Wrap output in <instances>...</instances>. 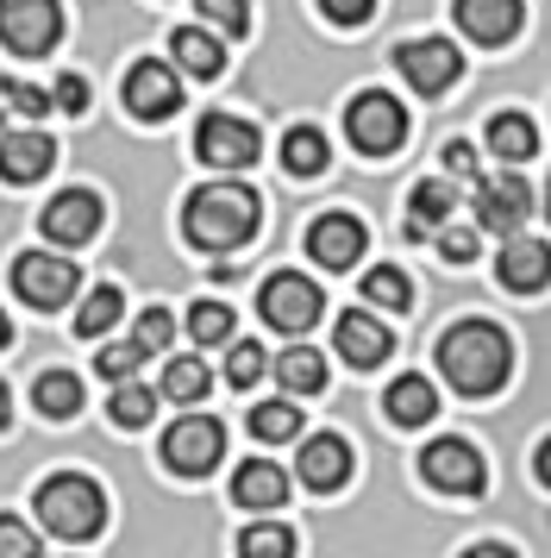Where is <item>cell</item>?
I'll use <instances>...</instances> for the list:
<instances>
[{
  "mask_svg": "<svg viewBox=\"0 0 551 558\" xmlns=\"http://www.w3.org/2000/svg\"><path fill=\"white\" fill-rule=\"evenodd\" d=\"M439 371H445L457 396H495L507 371H514V345L489 320H464V327H451L439 339Z\"/></svg>",
  "mask_w": 551,
  "mask_h": 558,
  "instance_id": "1",
  "label": "cell"
},
{
  "mask_svg": "<svg viewBox=\"0 0 551 558\" xmlns=\"http://www.w3.org/2000/svg\"><path fill=\"white\" fill-rule=\"evenodd\" d=\"M257 220H264V202L250 195L245 182H207L182 207V232H188V245H200V252H238L250 232H257Z\"/></svg>",
  "mask_w": 551,
  "mask_h": 558,
  "instance_id": "2",
  "label": "cell"
},
{
  "mask_svg": "<svg viewBox=\"0 0 551 558\" xmlns=\"http://www.w3.org/2000/svg\"><path fill=\"white\" fill-rule=\"evenodd\" d=\"M38 521H45L57 539H95V533L107 527V496H100L95 477L63 471V477H50L45 489H38Z\"/></svg>",
  "mask_w": 551,
  "mask_h": 558,
  "instance_id": "3",
  "label": "cell"
},
{
  "mask_svg": "<svg viewBox=\"0 0 551 558\" xmlns=\"http://www.w3.org/2000/svg\"><path fill=\"white\" fill-rule=\"evenodd\" d=\"M345 138L364 157L401 151V138H407V107H401L395 95H382V88H364V95L345 107Z\"/></svg>",
  "mask_w": 551,
  "mask_h": 558,
  "instance_id": "4",
  "label": "cell"
},
{
  "mask_svg": "<svg viewBox=\"0 0 551 558\" xmlns=\"http://www.w3.org/2000/svg\"><path fill=\"white\" fill-rule=\"evenodd\" d=\"M63 38V7L57 0H0V45L13 57H45Z\"/></svg>",
  "mask_w": 551,
  "mask_h": 558,
  "instance_id": "5",
  "label": "cell"
},
{
  "mask_svg": "<svg viewBox=\"0 0 551 558\" xmlns=\"http://www.w3.org/2000/svg\"><path fill=\"white\" fill-rule=\"evenodd\" d=\"M225 458V427L213 414H182L170 433H163V464L175 477H207Z\"/></svg>",
  "mask_w": 551,
  "mask_h": 558,
  "instance_id": "6",
  "label": "cell"
},
{
  "mask_svg": "<svg viewBox=\"0 0 551 558\" xmlns=\"http://www.w3.org/2000/svg\"><path fill=\"white\" fill-rule=\"evenodd\" d=\"M420 477L432 483V489H445V496H482V483H489V471H482V452H476L470 439H432L420 452Z\"/></svg>",
  "mask_w": 551,
  "mask_h": 558,
  "instance_id": "7",
  "label": "cell"
},
{
  "mask_svg": "<svg viewBox=\"0 0 551 558\" xmlns=\"http://www.w3.org/2000/svg\"><path fill=\"white\" fill-rule=\"evenodd\" d=\"M257 151H264V138H257V126L238 120V113H207L195 126V157L213 163V170H250Z\"/></svg>",
  "mask_w": 551,
  "mask_h": 558,
  "instance_id": "8",
  "label": "cell"
},
{
  "mask_svg": "<svg viewBox=\"0 0 551 558\" xmlns=\"http://www.w3.org/2000/svg\"><path fill=\"white\" fill-rule=\"evenodd\" d=\"M257 307H264V320H270L276 332H307L314 320H320L326 295H320L307 277H301V270H276V277L264 282Z\"/></svg>",
  "mask_w": 551,
  "mask_h": 558,
  "instance_id": "9",
  "label": "cell"
},
{
  "mask_svg": "<svg viewBox=\"0 0 551 558\" xmlns=\"http://www.w3.org/2000/svg\"><path fill=\"white\" fill-rule=\"evenodd\" d=\"M526 214H532V189H526L521 170H501V177L476 182V227H482V232L514 239V232L526 227Z\"/></svg>",
  "mask_w": 551,
  "mask_h": 558,
  "instance_id": "10",
  "label": "cell"
},
{
  "mask_svg": "<svg viewBox=\"0 0 551 558\" xmlns=\"http://www.w3.org/2000/svg\"><path fill=\"white\" fill-rule=\"evenodd\" d=\"M75 264L70 257H50V252H25L20 264H13V289H20L25 307H38V314H50V307H63L75 295Z\"/></svg>",
  "mask_w": 551,
  "mask_h": 558,
  "instance_id": "11",
  "label": "cell"
},
{
  "mask_svg": "<svg viewBox=\"0 0 551 558\" xmlns=\"http://www.w3.org/2000/svg\"><path fill=\"white\" fill-rule=\"evenodd\" d=\"M395 70L407 76V88H420V95H445L451 82L464 76V57H457V45H445V38H414V45H401L395 51Z\"/></svg>",
  "mask_w": 551,
  "mask_h": 558,
  "instance_id": "12",
  "label": "cell"
},
{
  "mask_svg": "<svg viewBox=\"0 0 551 558\" xmlns=\"http://www.w3.org/2000/svg\"><path fill=\"white\" fill-rule=\"evenodd\" d=\"M125 107H132V120H170L175 107H182V82H175L170 63H157V57H145L138 70H125Z\"/></svg>",
  "mask_w": 551,
  "mask_h": 558,
  "instance_id": "13",
  "label": "cell"
},
{
  "mask_svg": "<svg viewBox=\"0 0 551 558\" xmlns=\"http://www.w3.org/2000/svg\"><path fill=\"white\" fill-rule=\"evenodd\" d=\"M364 245H370V232H364L357 214H320V220L307 227V257L326 264V270H351V264L364 257Z\"/></svg>",
  "mask_w": 551,
  "mask_h": 558,
  "instance_id": "14",
  "label": "cell"
},
{
  "mask_svg": "<svg viewBox=\"0 0 551 558\" xmlns=\"http://www.w3.org/2000/svg\"><path fill=\"white\" fill-rule=\"evenodd\" d=\"M100 214H107V207H100L95 189H63V195L45 207L38 227H45L50 245H88V239L100 232Z\"/></svg>",
  "mask_w": 551,
  "mask_h": 558,
  "instance_id": "15",
  "label": "cell"
},
{
  "mask_svg": "<svg viewBox=\"0 0 551 558\" xmlns=\"http://www.w3.org/2000/svg\"><path fill=\"white\" fill-rule=\"evenodd\" d=\"M495 277H501V289H514V295H539L551 282V245L546 239H507L501 245V257H495Z\"/></svg>",
  "mask_w": 551,
  "mask_h": 558,
  "instance_id": "16",
  "label": "cell"
},
{
  "mask_svg": "<svg viewBox=\"0 0 551 558\" xmlns=\"http://www.w3.org/2000/svg\"><path fill=\"white\" fill-rule=\"evenodd\" d=\"M57 163V138L50 132H0V177L7 182H38Z\"/></svg>",
  "mask_w": 551,
  "mask_h": 558,
  "instance_id": "17",
  "label": "cell"
},
{
  "mask_svg": "<svg viewBox=\"0 0 551 558\" xmlns=\"http://www.w3.org/2000/svg\"><path fill=\"white\" fill-rule=\"evenodd\" d=\"M451 13H457V26L470 32L476 45H507V38L521 32V20H526L521 0H457Z\"/></svg>",
  "mask_w": 551,
  "mask_h": 558,
  "instance_id": "18",
  "label": "cell"
},
{
  "mask_svg": "<svg viewBox=\"0 0 551 558\" xmlns=\"http://www.w3.org/2000/svg\"><path fill=\"white\" fill-rule=\"evenodd\" d=\"M295 471H301V483H307V489H345V477H351V446L339 439V433H314V439L301 446Z\"/></svg>",
  "mask_w": 551,
  "mask_h": 558,
  "instance_id": "19",
  "label": "cell"
},
{
  "mask_svg": "<svg viewBox=\"0 0 551 558\" xmlns=\"http://www.w3.org/2000/svg\"><path fill=\"white\" fill-rule=\"evenodd\" d=\"M339 357H345L351 371H376L389 357V327L376 314H364V307L339 314Z\"/></svg>",
  "mask_w": 551,
  "mask_h": 558,
  "instance_id": "20",
  "label": "cell"
},
{
  "mask_svg": "<svg viewBox=\"0 0 551 558\" xmlns=\"http://www.w3.org/2000/svg\"><path fill=\"white\" fill-rule=\"evenodd\" d=\"M282 496H289V477L276 471L270 458L238 464V477H232V502L238 508H282Z\"/></svg>",
  "mask_w": 551,
  "mask_h": 558,
  "instance_id": "21",
  "label": "cell"
},
{
  "mask_svg": "<svg viewBox=\"0 0 551 558\" xmlns=\"http://www.w3.org/2000/svg\"><path fill=\"white\" fill-rule=\"evenodd\" d=\"M382 408H389L395 427H426V421L439 414V396H432V383L426 377H395L389 383V396H382Z\"/></svg>",
  "mask_w": 551,
  "mask_h": 558,
  "instance_id": "22",
  "label": "cell"
},
{
  "mask_svg": "<svg viewBox=\"0 0 551 558\" xmlns=\"http://www.w3.org/2000/svg\"><path fill=\"white\" fill-rule=\"evenodd\" d=\"M170 57L188 70V76H200V82H213L225 70V51H220V38L213 32H200V26H182L170 38Z\"/></svg>",
  "mask_w": 551,
  "mask_h": 558,
  "instance_id": "23",
  "label": "cell"
},
{
  "mask_svg": "<svg viewBox=\"0 0 551 558\" xmlns=\"http://www.w3.org/2000/svg\"><path fill=\"white\" fill-rule=\"evenodd\" d=\"M270 371L282 377L289 396H320L326 389V357L314 352V345H289L282 357H270Z\"/></svg>",
  "mask_w": 551,
  "mask_h": 558,
  "instance_id": "24",
  "label": "cell"
},
{
  "mask_svg": "<svg viewBox=\"0 0 551 558\" xmlns=\"http://www.w3.org/2000/svg\"><path fill=\"white\" fill-rule=\"evenodd\" d=\"M451 214H457V195H451L445 182H420V189H414V202H407V239L439 232Z\"/></svg>",
  "mask_w": 551,
  "mask_h": 558,
  "instance_id": "25",
  "label": "cell"
},
{
  "mask_svg": "<svg viewBox=\"0 0 551 558\" xmlns=\"http://www.w3.org/2000/svg\"><path fill=\"white\" fill-rule=\"evenodd\" d=\"M32 402H38V414H50V421H70L75 408H82V383H75L70 371H45V377L32 383Z\"/></svg>",
  "mask_w": 551,
  "mask_h": 558,
  "instance_id": "26",
  "label": "cell"
},
{
  "mask_svg": "<svg viewBox=\"0 0 551 558\" xmlns=\"http://www.w3.org/2000/svg\"><path fill=\"white\" fill-rule=\"evenodd\" d=\"M282 163H289V177H320L326 170V132L320 126H295L282 138Z\"/></svg>",
  "mask_w": 551,
  "mask_h": 558,
  "instance_id": "27",
  "label": "cell"
},
{
  "mask_svg": "<svg viewBox=\"0 0 551 558\" xmlns=\"http://www.w3.org/2000/svg\"><path fill=\"white\" fill-rule=\"evenodd\" d=\"M107 414H113V427H145L150 414H157V396H150L145 383H132V377H120L113 383V402H107Z\"/></svg>",
  "mask_w": 551,
  "mask_h": 558,
  "instance_id": "28",
  "label": "cell"
},
{
  "mask_svg": "<svg viewBox=\"0 0 551 558\" xmlns=\"http://www.w3.org/2000/svg\"><path fill=\"white\" fill-rule=\"evenodd\" d=\"M250 433L264 439V446H282V439H295L301 433V408L282 396V402H257L250 408Z\"/></svg>",
  "mask_w": 551,
  "mask_h": 558,
  "instance_id": "29",
  "label": "cell"
},
{
  "mask_svg": "<svg viewBox=\"0 0 551 558\" xmlns=\"http://www.w3.org/2000/svg\"><path fill=\"white\" fill-rule=\"evenodd\" d=\"M489 151L507 157V163L532 157V120H526V113H495V120H489Z\"/></svg>",
  "mask_w": 551,
  "mask_h": 558,
  "instance_id": "30",
  "label": "cell"
},
{
  "mask_svg": "<svg viewBox=\"0 0 551 558\" xmlns=\"http://www.w3.org/2000/svg\"><path fill=\"white\" fill-rule=\"evenodd\" d=\"M120 314H125V295L113 289V282H100V289H88V307L75 314V332H82V339H100Z\"/></svg>",
  "mask_w": 551,
  "mask_h": 558,
  "instance_id": "31",
  "label": "cell"
},
{
  "mask_svg": "<svg viewBox=\"0 0 551 558\" xmlns=\"http://www.w3.org/2000/svg\"><path fill=\"white\" fill-rule=\"evenodd\" d=\"M364 302L370 307H407L414 302V282H407V270H395V264H376L370 277H364Z\"/></svg>",
  "mask_w": 551,
  "mask_h": 558,
  "instance_id": "32",
  "label": "cell"
},
{
  "mask_svg": "<svg viewBox=\"0 0 551 558\" xmlns=\"http://www.w3.org/2000/svg\"><path fill=\"white\" fill-rule=\"evenodd\" d=\"M188 339H195V345H225V339H232V307L195 302L188 307Z\"/></svg>",
  "mask_w": 551,
  "mask_h": 558,
  "instance_id": "33",
  "label": "cell"
},
{
  "mask_svg": "<svg viewBox=\"0 0 551 558\" xmlns=\"http://www.w3.org/2000/svg\"><path fill=\"white\" fill-rule=\"evenodd\" d=\"M163 396L170 402H200L207 396V364L200 357H175L170 371H163Z\"/></svg>",
  "mask_w": 551,
  "mask_h": 558,
  "instance_id": "34",
  "label": "cell"
},
{
  "mask_svg": "<svg viewBox=\"0 0 551 558\" xmlns=\"http://www.w3.org/2000/svg\"><path fill=\"white\" fill-rule=\"evenodd\" d=\"M264 371H270V352H264L257 339H238V345H232V357H225V383H232V389H250Z\"/></svg>",
  "mask_w": 551,
  "mask_h": 558,
  "instance_id": "35",
  "label": "cell"
},
{
  "mask_svg": "<svg viewBox=\"0 0 551 558\" xmlns=\"http://www.w3.org/2000/svg\"><path fill=\"white\" fill-rule=\"evenodd\" d=\"M195 7H200V20L220 26L225 38H245L250 32V0H195Z\"/></svg>",
  "mask_w": 551,
  "mask_h": 558,
  "instance_id": "36",
  "label": "cell"
},
{
  "mask_svg": "<svg viewBox=\"0 0 551 558\" xmlns=\"http://www.w3.org/2000/svg\"><path fill=\"white\" fill-rule=\"evenodd\" d=\"M175 339V320H170V307H145V314H138V327H132V345H138V352H163V345H170Z\"/></svg>",
  "mask_w": 551,
  "mask_h": 558,
  "instance_id": "37",
  "label": "cell"
},
{
  "mask_svg": "<svg viewBox=\"0 0 551 558\" xmlns=\"http://www.w3.org/2000/svg\"><path fill=\"white\" fill-rule=\"evenodd\" d=\"M238 553H250V558H264V553H295V533L289 527H245L238 533Z\"/></svg>",
  "mask_w": 551,
  "mask_h": 558,
  "instance_id": "38",
  "label": "cell"
},
{
  "mask_svg": "<svg viewBox=\"0 0 551 558\" xmlns=\"http://www.w3.org/2000/svg\"><path fill=\"white\" fill-rule=\"evenodd\" d=\"M138 364H145V352H138L132 339H125V345H107V352L95 357V371H100L107 383H120V377H138Z\"/></svg>",
  "mask_w": 551,
  "mask_h": 558,
  "instance_id": "39",
  "label": "cell"
},
{
  "mask_svg": "<svg viewBox=\"0 0 551 558\" xmlns=\"http://www.w3.org/2000/svg\"><path fill=\"white\" fill-rule=\"evenodd\" d=\"M0 101H13L20 113H32V120H45V113H57V101H50L45 88H32V82H0Z\"/></svg>",
  "mask_w": 551,
  "mask_h": 558,
  "instance_id": "40",
  "label": "cell"
},
{
  "mask_svg": "<svg viewBox=\"0 0 551 558\" xmlns=\"http://www.w3.org/2000/svg\"><path fill=\"white\" fill-rule=\"evenodd\" d=\"M32 553H38V533L13 514H0V558H32Z\"/></svg>",
  "mask_w": 551,
  "mask_h": 558,
  "instance_id": "41",
  "label": "cell"
},
{
  "mask_svg": "<svg viewBox=\"0 0 551 558\" xmlns=\"http://www.w3.org/2000/svg\"><path fill=\"white\" fill-rule=\"evenodd\" d=\"M439 257H445V264H470L476 257V232L470 227H439Z\"/></svg>",
  "mask_w": 551,
  "mask_h": 558,
  "instance_id": "42",
  "label": "cell"
},
{
  "mask_svg": "<svg viewBox=\"0 0 551 558\" xmlns=\"http://www.w3.org/2000/svg\"><path fill=\"white\" fill-rule=\"evenodd\" d=\"M320 13L332 20V26H364L376 13V0H320Z\"/></svg>",
  "mask_w": 551,
  "mask_h": 558,
  "instance_id": "43",
  "label": "cell"
},
{
  "mask_svg": "<svg viewBox=\"0 0 551 558\" xmlns=\"http://www.w3.org/2000/svg\"><path fill=\"white\" fill-rule=\"evenodd\" d=\"M50 101H57V113H88V82L82 76H57Z\"/></svg>",
  "mask_w": 551,
  "mask_h": 558,
  "instance_id": "44",
  "label": "cell"
},
{
  "mask_svg": "<svg viewBox=\"0 0 551 558\" xmlns=\"http://www.w3.org/2000/svg\"><path fill=\"white\" fill-rule=\"evenodd\" d=\"M439 157H445V170H451L457 182H476V170H482V163H476V151L464 145V138H451V145H445Z\"/></svg>",
  "mask_w": 551,
  "mask_h": 558,
  "instance_id": "45",
  "label": "cell"
},
{
  "mask_svg": "<svg viewBox=\"0 0 551 558\" xmlns=\"http://www.w3.org/2000/svg\"><path fill=\"white\" fill-rule=\"evenodd\" d=\"M532 471H539V483L551 489V439H539V458H532Z\"/></svg>",
  "mask_w": 551,
  "mask_h": 558,
  "instance_id": "46",
  "label": "cell"
},
{
  "mask_svg": "<svg viewBox=\"0 0 551 558\" xmlns=\"http://www.w3.org/2000/svg\"><path fill=\"white\" fill-rule=\"evenodd\" d=\"M7 402H13V396H7V383H0V433H7V421H13V408Z\"/></svg>",
  "mask_w": 551,
  "mask_h": 558,
  "instance_id": "47",
  "label": "cell"
},
{
  "mask_svg": "<svg viewBox=\"0 0 551 558\" xmlns=\"http://www.w3.org/2000/svg\"><path fill=\"white\" fill-rule=\"evenodd\" d=\"M7 345H13V320H7V314H0V352H7Z\"/></svg>",
  "mask_w": 551,
  "mask_h": 558,
  "instance_id": "48",
  "label": "cell"
},
{
  "mask_svg": "<svg viewBox=\"0 0 551 558\" xmlns=\"http://www.w3.org/2000/svg\"><path fill=\"white\" fill-rule=\"evenodd\" d=\"M546 220H551V182H546Z\"/></svg>",
  "mask_w": 551,
  "mask_h": 558,
  "instance_id": "49",
  "label": "cell"
},
{
  "mask_svg": "<svg viewBox=\"0 0 551 558\" xmlns=\"http://www.w3.org/2000/svg\"><path fill=\"white\" fill-rule=\"evenodd\" d=\"M0 132H7V113H0Z\"/></svg>",
  "mask_w": 551,
  "mask_h": 558,
  "instance_id": "50",
  "label": "cell"
}]
</instances>
